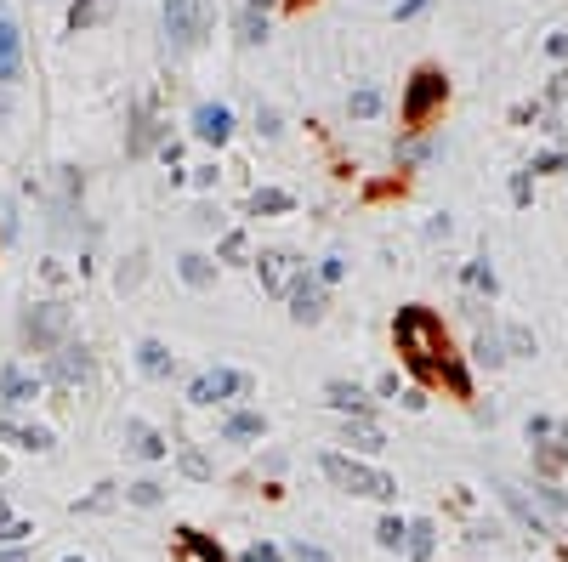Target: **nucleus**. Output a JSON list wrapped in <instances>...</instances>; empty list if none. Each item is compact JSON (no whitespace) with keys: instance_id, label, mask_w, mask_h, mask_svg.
Returning a JSON list of instances; mask_svg holds the SVG:
<instances>
[{"instance_id":"1","label":"nucleus","mask_w":568,"mask_h":562,"mask_svg":"<svg viewBox=\"0 0 568 562\" xmlns=\"http://www.w3.org/2000/svg\"><path fill=\"white\" fill-rule=\"evenodd\" d=\"M392 335H398V352H404V358L421 369V375H444V381L461 392V398L472 392L466 369L455 364V352H449L444 318L432 313V307H404V313H398V324H392Z\"/></svg>"},{"instance_id":"2","label":"nucleus","mask_w":568,"mask_h":562,"mask_svg":"<svg viewBox=\"0 0 568 562\" xmlns=\"http://www.w3.org/2000/svg\"><path fill=\"white\" fill-rule=\"evenodd\" d=\"M319 466H324V477L347 494H370V500H392V494H398V477L375 472V466H364V460H353V455H324Z\"/></svg>"},{"instance_id":"3","label":"nucleus","mask_w":568,"mask_h":562,"mask_svg":"<svg viewBox=\"0 0 568 562\" xmlns=\"http://www.w3.org/2000/svg\"><path fill=\"white\" fill-rule=\"evenodd\" d=\"M216 23V0H165V40L177 52H194L199 40L211 35Z\"/></svg>"},{"instance_id":"4","label":"nucleus","mask_w":568,"mask_h":562,"mask_svg":"<svg viewBox=\"0 0 568 562\" xmlns=\"http://www.w3.org/2000/svg\"><path fill=\"white\" fill-rule=\"evenodd\" d=\"M529 443H534V466H540V472L568 466V421H546V415H534V421H529Z\"/></svg>"},{"instance_id":"5","label":"nucleus","mask_w":568,"mask_h":562,"mask_svg":"<svg viewBox=\"0 0 568 562\" xmlns=\"http://www.w3.org/2000/svg\"><path fill=\"white\" fill-rule=\"evenodd\" d=\"M63 330H69V307H63V301H40V307L23 313V341H29L35 352L57 347V335Z\"/></svg>"},{"instance_id":"6","label":"nucleus","mask_w":568,"mask_h":562,"mask_svg":"<svg viewBox=\"0 0 568 562\" xmlns=\"http://www.w3.org/2000/svg\"><path fill=\"white\" fill-rule=\"evenodd\" d=\"M444 91H449V80L438 69H421L415 80H409V91H404V125H421L432 108L444 103Z\"/></svg>"},{"instance_id":"7","label":"nucleus","mask_w":568,"mask_h":562,"mask_svg":"<svg viewBox=\"0 0 568 562\" xmlns=\"http://www.w3.org/2000/svg\"><path fill=\"white\" fill-rule=\"evenodd\" d=\"M290 318H296V324H319L324 318V284L319 279H296L290 284Z\"/></svg>"},{"instance_id":"8","label":"nucleus","mask_w":568,"mask_h":562,"mask_svg":"<svg viewBox=\"0 0 568 562\" xmlns=\"http://www.w3.org/2000/svg\"><path fill=\"white\" fill-rule=\"evenodd\" d=\"M233 392H245V375H233V369H205L194 381V404H216V398H233Z\"/></svg>"},{"instance_id":"9","label":"nucleus","mask_w":568,"mask_h":562,"mask_svg":"<svg viewBox=\"0 0 568 562\" xmlns=\"http://www.w3.org/2000/svg\"><path fill=\"white\" fill-rule=\"evenodd\" d=\"M23 74V35H18V23L0 12V86H12Z\"/></svg>"},{"instance_id":"10","label":"nucleus","mask_w":568,"mask_h":562,"mask_svg":"<svg viewBox=\"0 0 568 562\" xmlns=\"http://www.w3.org/2000/svg\"><path fill=\"white\" fill-rule=\"evenodd\" d=\"M228 131H233V114L222 103H199L194 108V137L199 142H216V148H222V142H228Z\"/></svg>"},{"instance_id":"11","label":"nucleus","mask_w":568,"mask_h":562,"mask_svg":"<svg viewBox=\"0 0 568 562\" xmlns=\"http://www.w3.org/2000/svg\"><path fill=\"white\" fill-rule=\"evenodd\" d=\"M52 375L63 381V387H86V381H91V352L86 347H57Z\"/></svg>"},{"instance_id":"12","label":"nucleus","mask_w":568,"mask_h":562,"mask_svg":"<svg viewBox=\"0 0 568 562\" xmlns=\"http://www.w3.org/2000/svg\"><path fill=\"white\" fill-rule=\"evenodd\" d=\"M495 489H500V500L512 506V517H517L523 528H529V534H546V517H540V511H534L529 500H523V489H517V483H506V477H500Z\"/></svg>"},{"instance_id":"13","label":"nucleus","mask_w":568,"mask_h":562,"mask_svg":"<svg viewBox=\"0 0 568 562\" xmlns=\"http://www.w3.org/2000/svg\"><path fill=\"white\" fill-rule=\"evenodd\" d=\"M125 443H131V455H142V460L165 455V438L154 432V426H142V421H125Z\"/></svg>"},{"instance_id":"14","label":"nucleus","mask_w":568,"mask_h":562,"mask_svg":"<svg viewBox=\"0 0 568 562\" xmlns=\"http://www.w3.org/2000/svg\"><path fill=\"white\" fill-rule=\"evenodd\" d=\"M35 375H29V369H6V375H0V398H6V404H29V398H35Z\"/></svg>"},{"instance_id":"15","label":"nucleus","mask_w":568,"mask_h":562,"mask_svg":"<svg viewBox=\"0 0 568 562\" xmlns=\"http://www.w3.org/2000/svg\"><path fill=\"white\" fill-rule=\"evenodd\" d=\"M0 438H12L18 449H52V432H46V426H12V421H0Z\"/></svg>"},{"instance_id":"16","label":"nucleus","mask_w":568,"mask_h":562,"mask_svg":"<svg viewBox=\"0 0 568 562\" xmlns=\"http://www.w3.org/2000/svg\"><path fill=\"white\" fill-rule=\"evenodd\" d=\"M347 443H353V449H387V432L358 415V421H347Z\"/></svg>"},{"instance_id":"17","label":"nucleus","mask_w":568,"mask_h":562,"mask_svg":"<svg viewBox=\"0 0 568 562\" xmlns=\"http://www.w3.org/2000/svg\"><path fill=\"white\" fill-rule=\"evenodd\" d=\"M290 284V256L284 250H267L262 256V290H284Z\"/></svg>"},{"instance_id":"18","label":"nucleus","mask_w":568,"mask_h":562,"mask_svg":"<svg viewBox=\"0 0 568 562\" xmlns=\"http://www.w3.org/2000/svg\"><path fill=\"white\" fill-rule=\"evenodd\" d=\"M137 364L148 369V375H171V347H165V341H142Z\"/></svg>"},{"instance_id":"19","label":"nucleus","mask_w":568,"mask_h":562,"mask_svg":"<svg viewBox=\"0 0 568 562\" xmlns=\"http://www.w3.org/2000/svg\"><path fill=\"white\" fill-rule=\"evenodd\" d=\"M262 432H267V421H262V415H250V409H245V415H228V426H222V438H233V443L262 438Z\"/></svg>"},{"instance_id":"20","label":"nucleus","mask_w":568,"mask_h":562,"mask_svg":"<svg viewBox=\"0 0 568 562\" xmlns=\"http://www.w3.org/2000/svg\"><path fill=\"white\" fill-rule=\"evenodd\" d=\"M404 540H409L404 517H381V523H375V545H381V551H404Z\"/></svg>"},{"instance_id":"21","label":"nucleus","mask_w":568,"mask_h":562,"mask_svg":"<svg viewBox=\"0 0 568 562\" xmlns=\"http://www.w3.org/2000/svg\"><path fill=\"white\" fill-rule=\"evenodd\" d=\"M273 211H290V194L284 188H256L250 194V216H273Z\"/></svg>"},{"instance_id":"22","label":"nucleus","mask_w":568,"mask_h":562,"mask_svg":"<svg viewBox=\"0 0 568 562\" xmlns=\"http://www.w3.org/2000/svg\"><path fill=\"white\" fill-rule=\"evenodd\" d=\"M182 551H188L194 562H228L211 540H205V534H199V528H182Z\"/></svg>"},{"instance_id":"23","label":"nucleus","mask_w":568,"mask_h":562,"mask_svg":"<svg viewBox=\"0 0 568 562\" xmlns=\"http://www.w3.org/2000/svg\"><path fill=\"white\" fill-rule=\"evenodd\" d=\"M404 551L415 562H426L432 551H438V540H432V523H409V540H404Z\"/></svg>"},{"instance_id":"24","label":"nucleus","mask_w":568,"mask_h":562,"mask_svg":"<svg viewBox=\"0 0 568 562\" xmlns=\"http://www.w3.org/2000/svg\"><path fill=\"white\" fill-rule=\"evenodd\" d=\"M330 404L347 409V415H364V392L347 387V381H330Z\"/></svg>"},{"instance_id":"25","label":"nucleus","mask_w":568,"mask_h":562,"mask_svg":"<svg viewBox=\"0 0 568 562\" xmlns=\"http://www.w3.org/2000/svg\"><path fill=\"white\" fill-rule=\"evenodd\" d=\"M182 279L194 284V290H205V284L216 279V267L205 262V256H182Z\"/></svg>"},{"instance_id":"26","label":"nucleus","mask_w":568,"mask_h":562,"mask_svg":"<svg viewBox=\"0 0 568 562\" xmlns=\"http://www.w3.org/2000/svg\"><path fill=\"white\" fill-rule=\"evenodd\" d=\"M347 108H353L358 120H370L375 108H381V91H375V86H358V91H353V103H347Z\"/></svg>"},{"instance_id":"27","label":"nucleus","mask_w":568,"mask_h":562,"mask_svg":"<svg viewBox=\"0 0 568 562\" xmlns=\"http://www.w3.org/2000/svg\"><path fill=\"white\" fill-rule=\"evenodd\" d=\"M466 284H472V290H489V296H495V267H489V262H472V267H466Z\"/></svg>"},{"instance_id":"28","label":"nucleus","mask_w":568,"mask_h":562,"mask_svg":"<svg viewBox=\"0 0 568 562\" xmlns=\"http://www.w3.org/2000/svg\"><path fill=\"white\" fill-rule=\"evenodd\" d=\"M29 534H35V528L23 523V517H6V511H0V545L6 540H29Z\"/></svg>"},{"instance_id":"29","label":"nucleus","mask_w":568,"mask_h":562,"mask_svg":"<svg viewBox=\"0 0 568 562\" xmlns=\"http://www.w3.org/2000/svg\"><path fill=\"white\" fill-rule=\"evenodd\" d=\"M131 506H160V483H131Z\"/></svg>"},{"instance_id":"30","label":"nucleus","mask_w":568,"mask_h":562,"mask_svg":"<svg viewBox=\"0 0 568 562\" xmlns=\"http://www.w3.org/2000/svg\"><path fill=\"white\" fill-rule=\"evenodd\" d=\"M182 472L188 477H211V460L199 455V449H182Z\"/></svg>"},{"instance_id":"31","label":"nucleus","mask_w":568,"mask_h":562,"mask_svg":"<svg viewBox=\"0 0 568 562\" xmlns=\"http://www.w3.org/2000/svg\"><path fill=\"white\" fill-rule=\"evenodd\" d=\"M239 29H245V40H262V35H267V18L256 12V6H250L245 18H239Z\"/></svg>"},{"instance_id":"32","label":"nucleus","mask_w":568,"mask_h":562,"mask_svg":"<svg viewBox=\"0 0 568 562\" xmlns=\"http://www.w3.org/2000/svg\"><path fill=\"white\" fill-rule=\"evenodd\" d=\"M540 489V500H546V511L557 517V511H568V500H563V489H551V483H534Z\"/></svg>"},{"instance_id":"33","label":"nucleus","mask_w":568,"mask_h":562,"mask_svg":"<svg viewBox=\"0 0 568 562\" xmlns=\"http://www.w3.org/2000/svg\"><path fill=\"white\" fill-rule=\"evenodd\" d=\"M478 358H483V364H500V358H506V352L495 347V335H478Z\"/></svg>"},{"instance_id":"34","label":"nucleus","mask_w":568,"mask_h":562,"mask_svg":"<svg viewBox=\"0 0 568 562\" xmlns=\"http://www.w3.org/2000/svg\"><path fill=\"white\" fill-rule=\"evenodd\" d=\"M239 562H279V551H273V545H250Z\"/></svg>"},{"instance_id":"35","label":"nucleus","mask_w":568,"mask_h":562,"mask_svg":"<svg viewBox=\"0 0 568 562\" xmlns=\"http://www.w3.org/2000/svg\"><path fill=\"white\" fill-rule=\"evenodd\" d=\"M296 562H330V551H319V545H296Z\"/></svg>"},{"instance_id":"36","label":"nucleus","mask_w":568,"mask_h":562,"mask_svg":"<svg viewBox=\"0 0 568 562\" xmlns=\"http://www.w3.org/2000/svg\"><path fill=\"white\" fill-rule=\"evenodd\" d=\"M222 256H245V233H228V239H222Z\"/></svg>"},{"instance_id":"37","label":"nucleus","mask_w":568,"mask_h":562,"mask_svg":"<svg viewBox=\"0 0 568 562\" xmlns=\"http://www.w3.org/2000/svg\"><path fill=\"white\" fill-rule=\"evenodd\" d=\"M250 6H256V12H267V6H273V0H250Z\"/></svg>"},{"instance_id":"38","label":"nucleus","mask_w":568,"mask_h":562,"mask_svg":"<svg viewBox=\"0 0 568 562\" xmlns=\"http://www.w3.org/2000/svg\"><path fill=\"white\" fill-rule=\"evenodd\" d=\"M0 120H6V97H0Z\"/></svg>"},{"instance_id":"39","label":"nucleus","mask_w":568,"mask_h":562,"mask_svg":"<svg viewBox=\"0 0 568 562\" xmlns=\"http://www.w3.org/2000/svg\"><path fill=\"white\" fill-rule=\"evenodd\" d=\"M63 562H80V557H63Z\"/></svg>"}]
</instances>
